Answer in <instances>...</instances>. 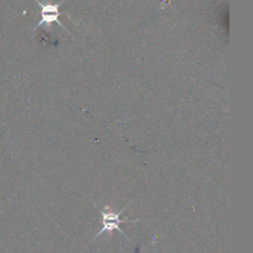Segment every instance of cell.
Instances as JSON below:
<instances>
[{"label": "cell", "mask_w": 253, "mask_h": 253, "mask_svg": "<svg viewBox=\"0 0 253 253\" xmlns=\"http://www.w3.org/2000/svg\"><path fill=\"white\" fill-rule=\"evenodd\" d=\"M127 208L125 207V209H123L122 211H120L119 212H114V211H106L105 210H100L101 212V221H102V228L101 230L95 235L94 238H97L99 235H101L104 231H113L114 229L119 230L124 236H126V238H128L124 231L120 228V223L122 222H134L135 220H128L126 218L122 219L120 216L121 214L124 212V211ZM129 239V238H128Z\"/></svg>", "instance_id": "obj_1"}, {"label": "cell", "mask_w": 253, "mask_h": 253, "mask_svg": "<svg viewBox=\"0 0 253 253\" xmlns=\"http://www.w3.org/2000/svg\"><path fill=\"white\" fill-rule=\"evenodd\" d=\"M36 2L39 4V6L41 7V21L37 24V26L35 27V29L44 25L46 28H49L51 26L52 23H56L58 24L61 28L65 29V27L59 22L58 17L60 16V12L58 10L59 6L63 3V1L56 3V4H43L42 3L40 0H36ZM66 30V29H65Z\"/></svg>", "instance_id": "obj_2"}]
</instances>
